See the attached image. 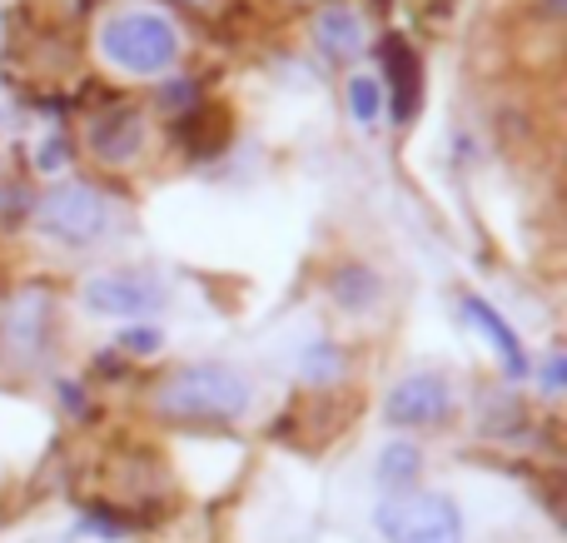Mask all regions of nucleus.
I'll use <instances>...</instances> for the list:
<instances>
[{
	"label": "nucleus",
	"instance_id": "f257e3e1",
	"mask_svg": "<svg viewBox=\"0 0 567 543\" xmlns=\"http://www.w3.org/2000/svg\"><path fill=\"white\" fill-rule=\"evenodd\" d=\"M255 404V385L225 365H189L169 375L155 389V409L165 419H189V424H229Z\"/></svg>",
	"mask_w": 567,
	"mask_h": 543
},
{
	"label": "nucleus",
	"instance_id": "f03ea898",
	"mask_svg": "<svg viewBox=\"0 0 567 543\" xmlns=\"http://www.w3.org/2000/svg\"><path fill=\"white\" fill-rule=\"evenodd\" d=\"M95 50L105 65L125 70V75H165L179 60V30L150 10H120V16L100 20Z\"/></svg>",
	"mask_w": 567,
	"mask_h": 543
},
{
	"label": "nucleus",
	"instance_id": "7ed1b4c3",
	"mask_svg": "<svg viewBox=\"0 0 567 543\" xmlns=\"http://www.w3.org/2000/svg\"><path fill=\"white\" fill-rule=\"evenodd\" d=\"M373 524L389 543H463V514L449 494H383L373 509Z\"/></svg>",
	"mask_w": 567,
	"mask_h": 543
},
{
	"label": "nucleus",
	"instance_id": "20e7f679",
	"mask_svg": "<svg viewBox=\"0 0 567 543\" xmlns=\"http://www.w3.org/2000/svg\"><path fill=\"white\" fill-rule=\"evenodd\" d=\"M35 219L50 239H60V245H95V239H105L110 225H115V199H110L100 185L70 180V185H55L45 199H40Z\"/></svg>",
	"mask_w": 567,
	"mask_h": 543
},
{
	"label": "nucleus",
	"instance_id": "39448f33",
	"mask_svg": "<svg viewBox=\"0 0 567 543\" xmlns=\"http://www.w3.org/2000/svg\"><path fill=\"white\" fill-rule=\"evenodd\" d=\"M50 319H55L50 289H40V285L16 289L6 299V309H0V355L10 365H35L50 345Z\"/></svg>",
	"mask_w": 567,
	"mask_h": 543
},
{
	"label": "nucleus",
	"instance_id": "423d86ee",
	"mask_svg": "<svg viewBox=\"0 0 567 543\" xmlns=\"http://www.w3.org/2000/svg\"><path fill=\"white\" fill-rule=\"evenodd\" d=\"M449 409H453V389L443 375H409L383 399V419L399 429H433L449 419Z\"/></svg>",
	"mask_w": 567,
	"mask_h": 543
},
{
	"label": "nucleus",
	"instance_id": "0eeeda50",
	"mask_svg": "<svg viewBox=\"0 0 567 543\" xmlns=\"http://www.w3.org/2000/svg\"><path fill=\"white\" fill-rule=\"evenodd\" d=\"M85 305L110 319H135V315H155L165 305V289L150 275H95L85 279Z\"/></svg>",
	"mask_w": 567,
	"mask_h": 543
},
{
	"label": "nucleus",
	"instance_id": "6e6552de",
	"mask_svg": "<svg viewBox=\"0 0 567 543\" xmlns=\"http://www.w3.org/2000/svg\"><path fill=\"white\" fill-rule=\"evenodd\" d=\"M145 140H150L145 115L130 105H115L90 120V150H95V160H105V165H130V160H140Z\"/></svg>",
	"mask_w": 567,
	"mask_h": 543
},
{
	"label": "nucleus",
	"instance_id": "1a4fd4ad",
	"mask_svg": "<svg viewBox=\"0 0 567 543\" xmlns=\"http://www.w3.org/2000/svg\"><path fill=\"white\" fill-rule=\"evenodd\" d=\"M313 45L329 60H353L363 50V25L349 6H323L313 16Z\"/></svg>",
	"mask_w": 567,
	"mask_h": 543
},
{
	"label": "nucleus",
	"instance_id": "9d476101",
	"mask_svg": "<svg viewBox=\"0 0 567 543\" xmlns=\"http://www.w3.org/2000/svg\"><path fill=\"white\" fill-rule=\"evenodd\" d=\"M463 315L478 325V335L488 339L493 349H498V359H503V369H508L513 379H523L528 375V355H523V345H518V335L508 329V319L498 315L493 305H483V299H463Z\"/></svg>",
	"mask_w": 567,
	"mask_h": 543
},
{
	"label": "nucleus",
	"instance_id": "9b49d317",
	"mask_svg": "<svg viewBox=\"0 0 567 543\" xmlns=\"http://www.w3.org/2000/svg\"><path fill=\"white\" fill-rule=\"evenodd\" d=\"M329 299L343 309V315H363L383 299V275L369 265H339L329 275Z\"/></svg>",
	"mask_w": 567,
	"mask_h": 543
},
{
	"label": "nucleus",
	"instance_id": "f8f14e48",
	"mask_svg": "<svg viewBox=\"0 0 567 543\" xmlns=\"http://www.w3.org/2000/svg\"><path fill=\"white\" fill-rule=\"evenodd\" d=\"M423 474V454L419 444H403V439H393V444L379 449V464H373V479H379L389 494H403V489H413Z\"/></svg>",
	"mask_w": 567,
	"mask_h": 543
},
{
	"label": "nucleus",
	"instance_id": "ddd939ff",
	"mask_svg": "<svg viewBox=\"0 0 567 543\" xmlns=\"http://www.w3.org/2000/svg\"><path fill=\"white\" fill-rule=\"evenodd\" d=\"M383 60H389V75H393V95H399V105H393V115L409 120L413 105H419V65H413L409 45L403 40H383Z\"/></svg>",
	"mask_w": 567,
	"mask_h": 543
},
{
	"label": "nucleus",
	"instance_id": "4468645a",
	"mask_svg": "<svg viewBox=\"0 0 567 543\" xmlns=\"http://www.w3.org/2000/svg\"><path fill=\"white\" fill-rule=\"evenodd\" d=\"M349 115L359 130H373L383 120V80L379 75H349Z\"/></svg>",
	"mask_w": 567,
	"mask_h": 543
},
{
	"label": "nucleus",
	"instance_id": "2eb2a0df",
	"mask_svg": "<svg viewBox=\"0 0 567 543\" xmlns=\"http://www.w3.org/2000/svg\"><path fill=\"white\" fill-rule=\"evenodd\" d=\"M343 375V355L329 345V339H319V345H309V355H303V379L309 385H333V379Z\"/></svg>",
	"mask_w": 567,
	"mask_h": 543
},
{
	"label": "nucleus",
	"instance_id": "dca6fc26",
	"mask_svg": "<svg viewBox=\"0 0 567 543\" xmlns=\"http://www.w3.org/2000/svg\"><path fill=\"white\" fill-rule=\"evenodd\" d=\"M120 345H125L130 355H155V349H159V329L135 325V329H125V335H120Z\"/></svg>",
	"mask_w": 567,
	"mask_h": 543
},
{
	"label": "nucleus",
	"instance_id": "f3484780",
	"mask_svg": "<svg viewBox=\"0 0 567 543\" xmlns=\"http://www.w3.org/2000/svg\"><path fill=\"white\" fill-rule=\"evenodd\" d=\"M189 100H195V85H189V80H175V85L159 90V105L165 110H179V105H189Z\"/></svg>",
	"mask_w": 567,
	"mask_h": 543
},
{
	"label": "nucleus",
	"instance_id": "a211bd4d",
	"mask_svg": "<svg viewBox=\"0 0 567 543\" xmlns=\"http://www.w3.org/2000/svg\"><path fill=\"white\" fill-rule=\"evenodd\" d=\"M543 385H548L553 395L563 389V355H553V359H548V375H543Z\"/></svg>",
	"mask_w": 567,
	"mask_h": 543
}]
</instances>
